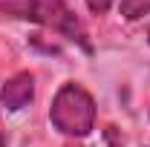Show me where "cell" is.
<instances>
[{
  "label": "cell",
  "instance_id": "5",
  "mask_svg": "<svg viewBox=\"0 0 150 147\" xmlns=\"http://www.w3.org/2000/svg\"><path fill=\"white\" fill-rule=\"evenodd\" d=\"M87 6H90L93 15H107L110 6H112V0H87Z\"/></svg>",
  "mask_w": 150,
  "mask_h": 147
},
{
  "label": "cell",
  "instance_id": "7",
  "mask_svg": "<svg viewBox=\"0 0 150 147\" xmlns=\"http://www.w3.org/2000/svg\"><path fill=\"white\" fill-rule=\"evenodd\" d=\"M147 40H150V29H147Z\"/></svg>",
  "mask_w": 150,
  "mask_h": 147
},
{
  "label": "cell",
  "instance_id": "1",
  "mask_svg": "<svg viewBox=\"0 0 150 147\" xmlns=\"http://www.w3.org/2000/svg\"><path fill=\"white\" fill-rule=\"evenodd\" d=\"M0 18H15V20L49 26V29L61 32L64 37H69L72 43H78L84 52H93V43L87 37L84 23L64 0H0Z\"/></svg>",
  "mask_w": 150,
  "mask_h": 147
},
{
  "label": "cell",
  "instance_id": "3",
  "mask_svg": "<svg viewBox=\"0 0 150 147\" xmlns=\"http://www.w3.org/2000/svg\"><path fill=\"white\" fill-rule=\"evenodd\" d=\"M32 98H35V78L29 72L12 75V78L0 87V104H3L6 110H23Z\"/></svg>",
  "mask_w": 150,
  "mask_h": 147
},
{
  "label": "cell",
  "instance_id": "2",
  "mask_svg": "<svg viewBox=\"0 0 150 147\" xmlns=\"http://www.w3.org/2000/svg\"><path fill=\"white\" fill-rule=\"evenodd\" d=\"M49 121L58 133L64 136H90L95 127V101L93 95L84 90L81 84H64L52 98V107H49Z\"/></svg>",
  "mask_w": 150,
  "mask_h": 147
},
{
  "label": "cell",
  "instance_id": "6",
  "mask_svg": "<svg viewBox=\"0 0 150 147\" xmlns=\"http://www.w3.org/2000/svg\"><path fill=\"white\" fill-rule=\"evenodd\" d=\"M0 147H6V136L3 133H0Z\"/></svg>",
  "mask_w": 150,
  "mask_h": 147
},
{
  "label": "cell",
  "instance_id": "4",
  "mask_svg": "<svg viewBox=\"0 0 150 147\" xmlns=\"http://www.w3.org/2000/svg\"><path fill=\"white\" fill-rule=\"evenodd\" d=\"M121 18H127V20H139V18H144L150 12V0H121Z\"/></svg>",
  "mask_w": 150,
  "mask_h": 147
}]
</instances>
